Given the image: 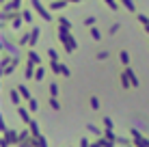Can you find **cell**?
<instances>
[{"label":"cell","mask_w":149,"mask_h":147,"mask_svg":"<svg viewBox=\"0 0 149 147\" xmlns=\"http://www.w3.org/2000/svg\"><path fill=\"white\" fill-rule=\"evenodd\" d=\"M132 136H134V141L138 143V147H149V143H147V141L143 139V136L138 134V132H136V130H134V132H132Z\"/></svg>","instance_id":"cell-1"}]
</instances>
